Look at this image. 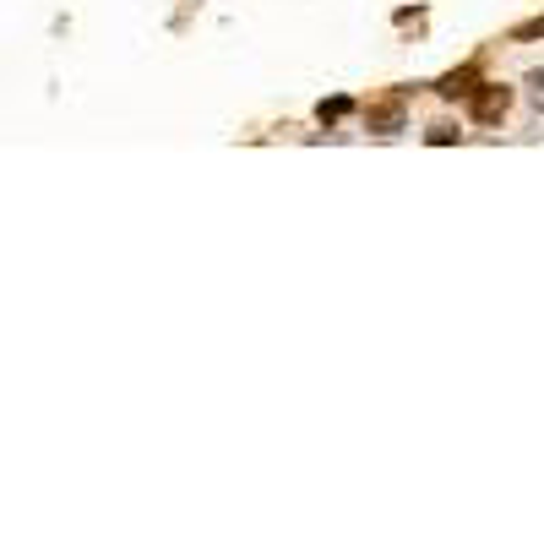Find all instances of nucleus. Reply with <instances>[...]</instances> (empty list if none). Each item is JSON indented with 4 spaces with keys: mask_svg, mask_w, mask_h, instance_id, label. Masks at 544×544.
Listing matches in <instances>:
<instances>
[{
    "mask_svg": "<svg viewBox=\"0 0 544 544\" xmlns=\"http://www.w3.org/2000/svg\"><path fill=\"white\" fill-rule=\"evenodd\" d=\"M507 109H512V93H507V87H480V93H474V120H480V125L507 120Z\"/></svg>",
    "mask_w": 544,
    "mask_h": 544,
    "instance_id": "f257e3e1",
    "label": "nucleus"
},
{
    "mask_svg": "<svg viewBox=\"0 0 544 544\" xmlns=\"http://www.w3.org/2000/svg\"><path fill=\"white\" fill-rule=\"evenodd\" d=\"M365 120H371V131H381V136L403 131V98H381V104H371Z\"/></svg>",
    "mask_w": 544,
    "mask_h": 544,
    "instance_id": "f03ea898",
    "label": "nucleus"
},
{
    "mask_svg": "<svg viewBox=\"0 0 544 544\" xmlns=\"http://www.w3.org/2000/svg\"><path fill=\"white\" fill-rule=\"evenodd\" d=\"M436 93H447V98H458V93H474V65H463V71L441 76V87H436Z\"/></svg>",
    "mask_w": 544,
    "mask_h": 544,
    "instance_id": "7ed1b4c3",
    "label": "nucleus"
},
{
    "mask_svg": "<svg viewBox=\"0 0 544 544\" xmlns=\"http://www.w3.org/2000/svg\"><path fill=\"white\" fill-rule=\"evenodd\" d=\"M343 109H349V98H332V104H321V120H338Z\"/></svg>",
    "mask_w": 544,
    "mask_h": 544,
    "instance_id": "20e7f679",
    "label": "nucleus"
},
{
    "mask_svg": "<svg viewBox=\"0 0 544 544\" xmlns=\"http://www.w3.org/2000/svg\"><path fill=\"white\" fill-rule=\"evenodd\" d=\"M529 87H534V104L544 109V71H534V76H529Z\"/></svg>",
    "mask_w": 544,
    "mask_h": 544,
    "instance_id": "39448f33",
    "label": "nucleus"
},
{
    "mask_svg": "<svg viewBox=\"0 0 544 544\" xmlns=\"http://www.w3.org/2000/svg\"><path fill=\"white\" fill-rule=\"evenodd\" d=\"M518 33H523V38H539V33H544V16H539V22H523Z\"/></svg>",
    "mask_w": 544,
    "mask_h": 544,
    "instance_id": "423d86ee",
    "label": "nucleus"
}]
</instances>
